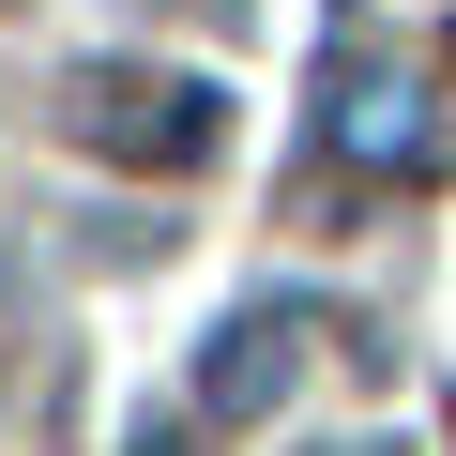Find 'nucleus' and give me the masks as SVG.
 Returning <instances> with one entry per match:
<instances>
[{
	"mask_svg": "<svg viewBox=\"0 0 456 456\" xmlns=\"http://www.w3.org/2000/svg\"><path fill=\"white\" fill-rule=\"evenodd\" d=\"M335 456H365V441H335Z\"/></svg>",
	"mask_w": 456,
	"mask_h": 456,
	"instance_id": "5",
	"label": "nucleus"
},
{
	"mask_svg": "<svg viewBox=\"0 0 456 456\" xmlns=\"http://www.w3.org/2000/svg\"><path fill=\"white\" fill-rule=\"evenodd\" d=\"M289 380H305V320L289 305H244V320L198 335V426H274Z\"/></svg>",
	"mask_w": 456,
	"mask_h": 456,
	"instance_id": "2",
	"label": "nucleus"
},
{
	"mask_svg": "<svg viewBox=\"0 0 456 456\" xmlns=\"http://www.w3.org/2000/svg\"><path fill=\"white\" fill-rule=\"evenodd\" d=\"M137 456H198V441H183V426H137Z\"/></svg>",
	"mask_w": 456,
	"mask_h": 456,
	"instance_id": "4",
	"label": "nucleus"
},
{
	"mask_svg": "<svg viewBox=\"0 0 456 456\" xmlns=\"http://www.w3.org/2000/svg\"><path fill=\"white\" fill-rule=\"evenodd\" d=\"M335 152H350V167H441V122H426V92H411V77L335 61Z\"/></svg>",
	"mask_w": 456,
	"mask_h": 456,
	"instance_id": "3",
	"label": "nucleus"
},
{
	"mask_svg": "<svg viewBox=\"0 0 456 456\" xmlns=\"http://www.w3.org/2000/svg\"><path fill=\"white\" fill-rule=\"evenodd\" d=\"M61 137L77 152H107V167H213L228 152V107H213V77H152V61H77L61 77Z\"/></svg>",
	"mask_w": 456,
	"mask_h": 456,
	"instance_id": "1",
	"label": "nucleus"
}]
</instances>
